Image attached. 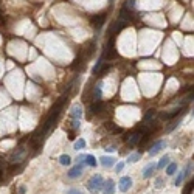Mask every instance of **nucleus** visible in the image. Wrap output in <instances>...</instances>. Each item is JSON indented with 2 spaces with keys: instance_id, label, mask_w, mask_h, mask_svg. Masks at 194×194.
I'll return each instance as SVG.
<instances>
[{
  "instance_id": "f257e3e1",
  "label": "nucleus",
  "mask_w": 194,
  "mask_h": 194,
  "mask_svg": "<svg viewBox=\"0 0 194 194\" xmlns=\"http://www.w3.org/2000/svg\"><path fill=\"white\" fill-rule=\"evenodd\" d=\"M103 175L101 174H95L93 177L88 179L87 182V189L92 192V194H96V192H100L101 191V186H103Z\"/></svg>"
},
{
  "instance_id": "f03ea898",
  "label": "nucleus",
  "mask_w": 194,
  "mask_h": 194,
  "mask_svg": "<svg viewBox=\"0 0 194 194\" xmlns=\"http://www.w3.org/2000/svg\"><path fill=\"white\" fill-rule=\"evenodd\" d=\"M82 172H84V165H82V163H78L76 166H73V168L67 172V175H68V179L75 180V179H79V177L82 175Z\"/></svg>"
},
{
  "instance_id": "7ed1b4c3",
  "label": "nucleus",
  "mask_w": 194,
  "mask_h": 194,
  "mask_svg": "<svg viewBox=\"0 0 194 194\" xmlns=\"http://www.w3.org/2000/svg\"><path fill=\"white\" fill-rule=\"evenodd\" d=\"M104 20H106V14L101 13V14H95L90 17V24L96 28V30H100L103 25H104Z\"/></svg>"
},
{
  "instance_id": "20e7f679",
  "label": "nucleus",
  "mask_w": 194,
  "mask_h": 194,
  "mask_svg": "<svg viewBox=\"0 0 194 194\" xmlns=\"http://www.w3.org/2000/svg\"><path fill=\"white\" fill-rule=\"evenodd\" d=\"M101 109H103V103H100V101H96V103L90 104V106H88V114H87V118L90 120L92 117H95L96 114H98Z\"/></svg>"
},
{
  "instance_id": "39448f33",
  "label": "nucleus",
  "mask_w": 194,
  "mask_h": 194,
  "mask_svg": "<svg viewBox=\"0 0 194 194\" xmlns=\"http://www.w3.org/2000/svg\"><path fill=\"white\" fill-rule=\"evenodd\" d=\"M165 148H166V141L158 140V141H155V143L151 146V149H149V155H155V154H158L162 149H165Z\"/></svg>"
},
{
  "instance_id": "423d86ee",
  "label": "nucleus",
  "mask_w": 194,
  "mask_h": 194,
  "mask_svg": "<svg viewBox=\"0 0 194 194\" xmlns=\"http://www.w3.org/2000/svg\"><path fill=\"white\" fill-rule=\"evenodd\" d=\"M118 186H120V191L121 192H126V191H129V188L132 186V179L131 177H121L120 179V183H118Z\"/></svg>"
},
{
  "instance_id": "0eeeda50",
  "label": "nucleus",
  "mask_w": 194,
  "mask_h": 194,
  "mask_svg": "<svg viewBox=\"0 0 194 194\" xmlns=\"http://www.w3.org/2000/svg\"><path fill=\"white\" fill-rule=\"evenodd\" d=\"M70 117H71V120H81V117H82V107L79 104H73L71 109H70Z\"/></svg>"
},
{
  "instance_id": "6e6552de",
  "label": "nucleus",
  "mask_w": 194,
  "mask_h": 194,
  "mask_svg": "<svg viewBox=\"0 0 194 194\" xmlns=\"http://www.w3.org/2000/svg\"><path fill=\"white\" fill-rule=\"evenodd\" d=\"M101 189H103V192L104 194H114L115 192V183H114V180H106V182H103V186H101Z\"/></svg>"
},
{
  "instance_id": "1a4fd4ad",
  "label": "nucleus",
  "mask_w": 194,
  "mask_h": 194,
  "mask_svg": "<svg viewBox=\"0 0 194 194\" xmlns=\"http://www.w3.org/2000/svg\"><path fill=\"white\" fill-rule=\"evenodd\" d=\"M25 155V151H24V148H19V149H16L13 154H11V157H10V160L13 162V163H17V162H20L22 160V157Z\"/></svg>"
},
{
  "instance_id": "9d476101",
  "label": "nucleus",
  "mask_w": 194,
  "mask_h": 194,
  "mask_svg": "<svg viewBox=\"0 0 194 194\" xmlns=\"http://www.w3.org/2000/svg\"><path fill=\"white\" fill-rule=\"evenodd\" d=\"M155 169H157V165H155V163L148 165V166L144 168V171H143V179H151V177L154 175Z\"/></svg>"
},
{
  "instance_id": "9b49d317",
  "label": "nucleus",
  "mask_w": 194,
  "mask_h": 194,
  "mask_svg": "<svg viewBox=\"0 0 194 194\" xmlns=\"http://www.w3.org/2000/svg\"><path fill=\"white\" fill-rule=\"evenodd\" d=\"M100 162H101V165L104 166V168H110V166H114V163H115V158L114 157H101L100 158Z\"/></svg>"
},
{
  "instance_id": "f8f14e48",
  "label": "nucleus",
  "mask_w": 194,
  "mask_h": 194,
  "mask_svg": "<svg viewBox=\"0 0 194 194\" xmlns=\"http://www.w3.org/2000/svg\"><path fill=\"white\" fill-rule=\"evenodd\" d=\"M140 140H141V135L137 132V134H134V135H131V137H129L127 143H129V146H135V144H137Z\"/></svg>"
},
{
  "instance_id": "ddd939ff",
  "label": "nucleus",
  "mask_w": 194,
  "mask_h": 194,
  "mask_svg": "<svg viewBox=\"0 0 194 194\" xmlns=\"http://www.w3.org/2000/svg\"><path fill=\"white\" fill-rule=\"evenodd\" d=\"M84 163L85 165H88V166H96V165H98V162H96V158L93 157V155H85V158H84Z\"/></svg>"
},
{
  "instance_id": "4468645a",
  "label": "nucleus",
  "mask_w": 194,
  "mask_h": 194,
  "mask_svg": "<svg viewBox=\"0 0 194 194\" xmlns=\"http://www.w3.org/2000/svg\"><path fill=\"white\" fill-rule=\"evenodd\" d=\"M59 163H61L62 166H68V165L71 163V158H70V155H67V154H62V155L59 157Z\"/></svg>"
},
{
  "instance_id": "2eb2a0df",
  "label": "nucleus",
  "mask_w": 194,
  "mask_h": 194,
  "mask_svg": "<svg viewBox=\"0 0 194 194\" xmlns=\"http://www.w3.org/2000/svg\"><path fill=\"white\" fill-rule=\"evenodd\" d=\"M168 163H169V155H163V157L160 158V162L157 163V169H162V168H165Z\"/></svg>"
},
{
  "instance_id": "dca6fc26",
  "label": "nucleus",
  "mask_w": 194,
  "mask_h": 194,
  "mask_svg": "<svg viewBox=\"0 0 194 194\" xmlns=\"http://www.w3.org/2000/svg\"><path fill=\"white\" fill-rule=\"evenodd\" d=\"M175 171H177V163L172 162L166 166V175H172V174H175Z\"/></svg>"
},
{
  "instance_id": "f3484780",
  "label": "nucleus",
  "mask_w": 194,
  "mask_h": 194,
  "mask_svg": "<svg viewBox=\"0 0 194 194\" xmlns=\"http://www.w3.org/2000/svg\"><path fill=\"white\" fill-rule=\"evenodd\" d=\"M93 96H95V100H96V101H100V100H101V84L95 85V88H93Z\"/></svg>"
},
{
  "instance_id": "a211bd4d",
  "label": "nucleus",
  "mask_w": 194,
  "mask_h": 194,
  "mask_svg": "<svg viewBox=\"0 0 194 194\" xmlns=\"http://www.w3.org/2000/svg\"><path fill=\"white\" fill-rule=\"evenodd\" d=\"M84 148H85V140L79 138V140H76V141H75V149H76V151L84 149Z\"/></svg>"
},
{
  "instance_id": "6ab92c4d",
  "label": "nucleus",
  "mask_w": 194,
  "mask_h": 194,
  "mask_svg": "<svg viewBox=\"0 0 194 194\" xmlns=\"http://www.w3.org/2000/svg\"><path fill=\"white\" fill-rule=\"evenodd\" d=\"M180 121H182L180 118H179V120H175V121H172V123H171V126H168V127H166V132H172V131H174V129L180 124Z\"/></svg>"
},
{
  "instance_id": "aec40b11",
  "label": "nucleus",
  "mask_w": 194,
  "mask_h": 194,
  "mask_svg": "<svg viewBox=\"0 0 194 194\" xmlns=\"http://www.w3.org/2000/svg\"><path fill=\"white\" fill-rule=\"evenodd\" d=\"M140 158H141L140 154H131V155L127 157V162H129V163H135V162H138Z\"/></svg>"
},
{
  "instance_id": "412c9836",
  "label": "nucleus",
  "mask_w": 194,
  "mask_h": 194,
  "mask_svg": "<svg viewBox=\"0 0 194 194\" xmlns=\"http://www.w3.org/2000/svg\"><path fill=\"white\" fill-rule=\"evenodd\" d=\"M189 172H192V162L186 165V169H185V172H183V177H189V175H191Z\"/></svg>"
},
{
  "instance_id": "4be33fe9",
  "label": "nucleus",
  "mask_w": 194,
  "mask_h": 194,
  "mask_svg": "<svg viewBox=\"0 0 194 194\" xmlns=\"http://www.w3.org/2000/svg\"><path fill=\"white\" fill-rule=\"evenodd\" d=\"M154 115H155V110H154V109H151V110H148V114L144 115V123H146V121H149V120H151V118H152Z\"/></svg>"
},
{
  "instance_id": "5701e85b",
  "label": "nucleus",
  "mask_w": 194,
  "mask_h": 194,
  "mask_svg": "<svg viewBox=\"0 0 194 194\" xmlns=\"http://www.w3.org/2000/svg\"><path fill=\"white\" fill-rule=\"evenodd\" d=\"M124 8H129V10H134L135 8V0H127L124 3Z\"/></svg>"
},
{
  "instance_id": "b1692460",
  "label": "nucleus",
  "mask_w": 194,
  "mask_h": 194,
  "mask_svg": "<svg viewBox=\"0 0 194 194\" xmlns=\"http://www.w3.org/2000/svg\"><path fill=\"white\" fill-rule=\"evenodd\" d=\"M182 180H183V172H179V175H177V179H175V182H174V185H175V186H180V183H182Z\"/></svg>"
},
{
  "instance_id": "393cba45",
  "label": "nucleus",
  "mask_w": 194,
  "mask_h": 194,
  "mask_svg": "<svg viewBox=\"0 0 194 194\" xmlns=\"http://www.w3.org/2000/svg\"><path fill=\"white\" fill-rule=\"evenodd\" d=\"M25 191H27L25 185H20V186H19V189H17V191H14V194H25Z\"/></svg>"
},
{
  "instance_id": "a878e982",
  "label": "nucleus",
  "mask_w": 194,
  "mask_h": 194,
  "mask_svg": "<svg viewBox=\"0 0 194 194\" xmlns=\"http://www.w3.org/2000/svg\"><path fill=\"white\" fill-rule=\"evenodd\" d=\"M67 194H82L79 189H76V188H71V189H68L67 191Z\"/></svg>"
},
{
  "instance_id": "bb28decb",
  "label": "nucleus",
  "mask_w": 194,
  "mask_h": 194,
  "mask_svg": "<svg viewBox=\"0 0 194 194\" xmlns=\"http://www.w3.org/2000/svg\"><path fill=\"white\" fill-rule=\"evenodd\" d=\"M123 168H124V163L121 162V163H118V165L115 166V171H117V172H120V171H123Z\"/></svg>"
},
{
  "instance_id": "cd10ccee",
  "label": "nucleus",
  "mask_w": 194,
  "mask_h": 194,
  "mask_svg": "<svg viewBox=\"0 0 194 194\" xmlns=\"http://www.w3.org/2000/svg\"><path fill=\"white\" fill-rule=\"evenodd\" d=\"M162 185H163V180H162V179H157V180H155V186H157V188H162Z\"/></svg>"
},
{
  "instance_id": "c85d7f7f",
  "label": "nucleus",
  "mask_w": 194,
  "mask_h": 194,
  "mask_svg": "<svg viewBox=\"0 0 194 194\" xmlns=\"http://www.w3.org/2000/svg\"><path fill=\"white\" fill-rule=\"evenodd\" d=\"M106 151H107V152H114V151H117V149H115L114 146H107V148H106Z\"/></svg>"
}]
</instances>
